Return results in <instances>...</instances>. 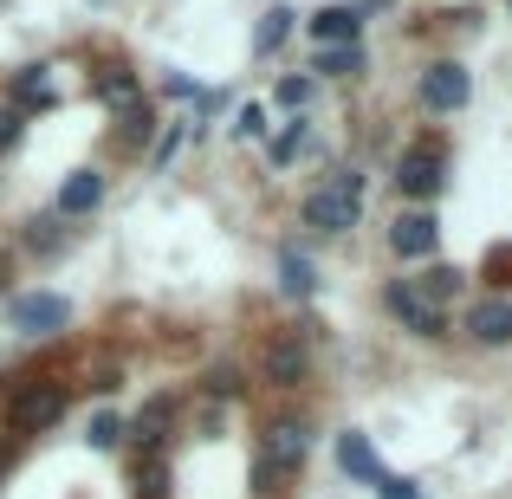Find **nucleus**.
I'll return each instance as SVG.
<instances>
[{
	"label": "nucleus",
	"mask_w": 512,
	"mask_h": 499,
	"mask_svg": "<svg viewBox=\"0 0 512 499\" xmlns=\"http://www.w3.org/2000/svg\"><path fill=\"white\" fill-rule=\"evenodd\" d=\"M389 312H396V318H402V325H409L415 337H441V331H448V318H441L435 305H422V299H415V292H409V279H396V286H389Z\"/></svg>",
	"instance_id": "obj_8"
},
{
	"label": "nucleus",
	"mask_w": 512,
	"mask_h": 499,
	"mask_svg": "<svg viewBox=\"0 0 512 499\" xmlns=\"http://www.w3.org/2000/svg\"><path fill=\"white\" fill-rule=\"evenodd\" d=\"M279 286L292 292V299H312V260H299V253H286V260H279Z\"/></svg>",
	"instance_id": "obj_16"
},
{
	"label": "nucleus",
	"mask_w": 512,
	"mask_h": 499,
	"mask_svg": "<svg viewBox=\"0 0 512 499\" xmlns=\"http://www.w3.org/2000/svg\"><path fill=\"white\" fill-rule=\"evenodd\" d=\"M305 98H312V78H279V104L286 111H305Z\"/></svg>",
	"instance_id": "obj_21"
},
{
	"label": "nucleus",
	"mask_w": 512,
	"mask_h": 499,
	"mask_svg": "<svg viewBox=\"0 0 512 499\" xmlns=\"http://www.w3.org/2000/svg\"><path fill=\"white\" fill-rule=\"evenodd\" d=\"M299 461H305V428H299V422H273V435H266V448H260L253 480H260V487H279V480H286Z\"/></svg>",
	"instance_id": "obj_3"
},
{
	"label": "nucleus",
	"mask_w": 512,
	"mask_h": 499,
	"mask_svg": "<svg viewBox=\"0 0 512 499\" xmlns=\"http://www.w3.org/2000/svg\"><path fill=\"white\" fill-rule=\"evenodd\" d=\"M409 292H415L422 305H435V312H441V299H454V292H461V273H454V266H428L422 279H409Z\"/></svg>",
	"instance_id": "obj_14"
},
{
	"label": "nucleus",
	"mask_w": 512,
	"mask_h": 499,
	"mask_svg": "<svg viewBox=\"0 0 512 499\" xmlns=\"http://www.w3.org/2000/svg\"><path fill=\"white\" fill-rule=\"evenodd\" d=\"M467 91H474V78H467L461 65H428L422 72V104L428 111H461Z\"/></svg>",
	"instance_id": "obj_6"
},
{
	"label": "nucleus",
	"mask_w": 512,
	"mask_h": 499,
	"mask_svg": "<svg viewBox=\"0 0 512 499\" xmlns=\"http://www.w3.org/2000/svg\"><path fill=\"white\" fill-rule=\"evenodd\" d=\"M0 273H7V260H0Z\"/></svg>",
	"instance_id": "obj_26"
},
{
	"label": "nucleus",
	"mask_w": 512,
	"mask_h": 499,
	"mask_svg": "<svg viewBox=\"0 0 512 499\" xmlns=\"http://www.w3.org/2000/svg\"><path fill=\"white\" fill-rule=\"evenodd\" d=\"M13 98H20V104H39V111H46V104H52V85H46V72H39V65H33V72H20Z\"/></svg>",
	"instance_id": "obj_18"
},
{
	"label": "nucleus",
	"mask_w": 512,
	"mask_h": 499,
	"mask_svg": "<svg viewBox=\"0 0 512 499\" xmlns=\"http://www.w3.org/2000/svg\"><path fill=\"white\" fill-rule=\"evenodd\" d=\"M338 467L350 480H383V461H376V448H370V435H357V428H350V435H338Z\"/></svg>",
	"instance_id": "obj_11"
},
{
	"label": "nucleus",
	"mask_w": 512,
	"mask_h": 499,
	"mask_svg": "<svg viewBox=\"0 0 512 499\" xmlns=\"http://www.w3.org/2000/svg\"><path fill=\"white\" fill-rule=\"evenodd\" d=\"M435 240H441L435 214H396V227H389V247H396L402 260H428V253H435Z\"/></svg>",
	"instance_id": "obj_7"
},
{
	"label": "nucleus",
	"mask_w": 512,
	"mask_h": 499,
	"mask_svg": "<svg viewBox=\"0 0 512 499\" xmlns=\"http://www.w3.org/2000/svg\"><path fill=\"white\" fill-rule=\"evenodd\" d=\"M286 33H292V13H286V7H273V13L260 20V39H253V46H260V52H273Z\"/></svg>",
	"instance_id": "obj_19"
},
{
	"label": "nucleus",
	"mask_w": 512,
	"mask_h": 499,
	"mask_svg": "<svg viewBox=\"0 0 512 499\" xmlns=\"http://www.w3.org/2000/svg\"><path fill=\"white\" fill-rule=\"evenodd\" d=\"M357 13L363 7H325L312 20V39H318V46H357V26H363Z\"/></svg>",
	"instance_id": "obj_13"
},
{
	"label": "nucleus",
	"mask_w": 512,
	"mask_h": 499,
	"mask_svg": "<svg viewBox=\"0 0 512 499\" xmlns=\"http://www.w3.org/2000/svg\"><path fill=\"white\" fill-rule=\"evenodd\" d=\"M467 331H474L480 344H512V299H506V292L480 299L474 312H467Z\"/></svg>",
	"instance_id": "obj_9"
},
{
	"label": "nucleus",
	"mask_w": 512,
	"mask_h": 499,
	"mask_svg": "<svg viewBox=\"0 0 512 499\" xmlns=\"http://www.w3.org/2000/svg\"><path fill=\"white\" fill-rule=\"evenodd\" d=\"M305 370H312V357H305L299 337H273V350H266V383L292 389V383H305Z\"/></svg>",
	"instance_id": "obj_10"
},
{
	"label": "nucleus",
	"mask_w": 512,
	"mask_h": 499,
	"mask_svg": "<svg viewBox=\"0 0 512 499\" xmlns=\"http://www.w3.org/2000/svg\"><path fill=\"white\" fill-rule=\"evenodd\" d=\"M376 487H383V499H422V493H415V480H396V474H383Z\"/></svg>",
	"instance_id": "obj_24"
},
{
	"label": "nucleus",
	"mask_w": 512,
	"mask_h": 499,
	"mask_svg": "<svg viewBox=\"0 0 512 499\" xmlns=\"http://www.w3.org/2000/svg\"><path fill=\"white\" fill-rule=\"evenodd\" d=\"M98 201H104V175H98V169L65 175V188H59V214H91Z\"/></svg>",
	"instance_id": "obj_12"
},
{
	"label": "nucleus",
	"mask_w": 512,
	"mask_h": 499,
	"mask_svg": "<svg viewBox=\"0 0 512 499\" xmlns=\"http://www.w3.org/2000/svg\"><path fill=\"white\" fill-rule=\"evenodd\" d=\"M441 182H448V150H441L435 137L409 143L402 163H396V188H402V195H415V201H428V195H441Z\"/></svg>",
	"instance_id": "obj_2"
},
{
	"label": "nucleus",
	"mask_w": 512,
	"mask_h": 499,
	"mask_svg": "<svg viewBox=\"0 0 512 499\" xmlns=\"http://www.w3.org/2000/svg\"><path fill=\"white\" fill-rule=\"evenodd\" d=\"M59 415H65V389L59 383H33V389L13 396V428H26V435H33V428H52Z\"/></svg>",
	"instance_id": "obj_5"
},
{
	"label": "nucleus",
	"mask_w": 512,
	"mask_h": 499,
	"mask_svg": "<svg viewBox=\"0 0 512 499\" xmlns=\"http://www.w3.org/2000/svg\"><path fill=\"white\" fill-rule=\"evenodd\" d=\"M260 130H266V111H260V104H247V111L234 117V137H260Z\"/></svg>",
	"instance_id": "obj_23"
},
{
	"label": "nucleus",
	"mask_w": 512,
	"mask_h": 499,
	"mask_svg": "<svg viewBox=\"0 0 512 499\" xmlns=\"http://www.w3.org/2000/svg\"><path fill=\"white\" fill-rule=\"evenodd\" d=\"M72 325V299H59V292H26V299H13V331H59Z\"/></svg>",
	"instance_id": "obj_4"
},
{
	"label": "nucleus",
	"mask_w": 512,
	"mask_h": 499,
	"mask_svg": "<svg viewBox=\"0 0 512 499\" xmlns=\"http://www.w3.org/2000/svg\"><path fill=\"white\" fill-rule=\"evenodd\" d=\"M104 104H130V98H137V78H124V72H104Z\"/></svg>",
	"instance_id": "obj_20"
},
{
	"label": "nucleus",
	"mask_w": 512,
	"mask_h": 499,
	"mask_svg": "<svg viewBox=\"0 0 512 499\" xmlns=\"http://www.w3.org/2000/svg\"><path fill=\"white\" fill-rule=\"evenodd\" d=\"M117 435H124V428H117V415H98V422H91V448H117Z\"/></svg>",
	"instance_id": "obj_22"
},
{
	"label": "nucleus",
	"mask_w": 512,
	"mask_h": 499,
	"mask_svg": "<svg viewBox=\"0 0 512 499\" xmlns=\"http://www.w3.org/2000/svg\"><path fill=\"white\" fill-rule=\"evenodd\" d=\"M357 208H363V182H357V175H338L331 188L305 195V227H318V234H344V227H357Z\"/></svg>",
	"instance_id": "obj_1"
},
{
	"label": "nucleus",
	"mask_w": 512,
	"mask_h": 499,
	"mask_svg": "<svg viewBox=\"0 0 512 499\" xmlns=\"http://www.w3.org/2000/svg\"><path fill=\"white\" fill-rule=\"evenodd\" d=\"M20 143V111H0V150H13Z\"/></svg>",
	"instance_id": "obj_25"
},
{
	"label": "nucleus",
	"mask_w": 512,
	"mask_h": 499,
	"mask_svg": "<svg viewBox=\"0 0 512 499\" xmlns=\"http://www.w3.org/2000/svg\"><path fill=\"white\" fill-rule=\"evenodd\" d=\"M169 415H175V402H169V396H156L150 409L137 415V441H150V448H156V441H163V428H169Z\"/></svg>",
	"instance_id": "obj_17"
},
{
	"label": "nucleus",
	"mask_w": 512,
	"mask_h": 499,
	"mask_svg": "<svg viewBox=\"0 0 512 499\" xmlns=\"http://www.w3.org/2000/svg\"><path fill=\"white\" fill-rule=\"evenodd\" d=\"M312 72H363V46H318L312 52Z\"/></svg>",
	"instance_id": "obj_15"
}]
</instances>
